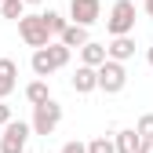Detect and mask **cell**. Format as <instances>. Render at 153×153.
Here are the masks:
<instances>
[{"mask_svg": "<svg viewBox=\"0 0 153 153\" xmlns=\"http://www.w3.org/2000/svg\"><path fill=\"white\" fill-rule=\"evenodd\" d=\"M18 36H22L33 51H44V48L55 44V40H51V29H48V22H44V15H26L22 22H18Z\"/></svg>", "mask_w": 153, "mask_h": 153, "instance_id": "cell-1", "label": "cell"}, {"mask_svg": "<svg viewBox=\"0 0 153 153\" xmlns=\"http://www.w3.org/2000/svg\"><path fill=\"white\" fill-rule=\"evenodd\" d=\"M106 29H109V36H131L135 33V4H131V0H117V4L109 7Z\"/></svg>", "mask_w": 153, "mask_h": 153, "instance_id": "cell-2", "label": "cell"}, {"mask_svg": "<svg viewBox=\"0 0 153 153\" xmlns=\"http://www.w3.org/2000/svg\"><path fill=\"white\" fill-rule=\"evenodd\" d=\"M59 120H62V106L59 102H44V106H36L33 109V120H29V128H33V135H55V128H59Z\"/></svg>", "mask_w": 153, "mask_h": 153, "instance_id": "cell-3", "label": "cell"}, {"mask_svg": "<svg viewBox=\"0 0 153 153\" xmlns=\"http://www.w3.org/2000/svg\"><path fill=\"white\" fill-rule=\"evenodd\" d=\"M29 135H33V128L26 120H11L4 128V135H0V153H26Z\"/></svg>", "mask_w": 153, "mask_h": 153, "instance_id": "cell-4", "label": "cell"}, {"mask_svg": "<svg viewBox=\"0 0 153 153\" xmlns=\"http://www.w3.org/2000/svg\"><path fill=\"white\" fill-rule=\"evenodd\" d=\"M124 88H128V66L109 59V62L99 69V91H106V95H120Z\"/></svg>", "mask_w": 153, "mask_h": 153, "instance_id": "cell-5", "label": "cell"}, {"mask_svg": "<svg viewBox=\"0 0 153 153\" xmlns=\"http://www.w3.org/2000/svg\"><path fill=\"white\" fill-rule=\"evenodd\" d=\"M69 18H73V26H95L102 18V4L99 0H69Z\"/></svg>", "mask_w": 153, "mask_h": 153, "instance_id": "cell-6", "label": "cell"}, {"mask_svg": "<svg viewBox=\"0 0 153 153\" xmlns=\"http://www.w3.org/2000/svg\"><path fill=\"white\" fill-rule=\"evenodd\" d=\"M69 88L76 95H91L95 88H99V69H91V66H76V73L69 76Z\"/></svg>", "mask_w": 153, "mask_h": 153, "instance_id": "cell-7", "label": "cell"}, {"mask_svg": "<svg viewBox=\"0 0 153 153\" xmlns=\"http://www.w3.org/2000/svg\"><path fill=\"white\" fill-rule=\"evenodd\" d=\"M18 88V66L15 59H0V102H7V95Z\"/></svg>", "mask_w": 153, "mask_h": 153, "instance_id": "cell-8", "label": "cell"}, {"mask_svg": "<svg viewBox=\"0 0 153 153\" xmlns=\"http://www.w3.org/2000/svg\"><path fill=\"white\" fill-rule=\"evenodd\" d=\"M106 62H109V51H106V44L91 40L88 48H80V66H91V69H102Z\"/></svg>", "mask_w": 153, "mask_h": 153, "instance_id": "cell-9", "label": "cell"}, {"mask_svg": "<svg viewBox=\"0 0 153 153\" xmlns=\"http://www.w3.org/2000/svg\"><path fill=\"white\" fill-rule=\"evenodd\" d=\"M106 51H109L113 62H128V59H135V36H113V40L106 44Z\"/></svg>", "mask_w": 153, "mask_h": 153, "instance_id": "cell-10", "label": "cell"}, {"mask_svg": "<svg viewBox=\"0 0 153 153\" xmlns=\"http://www.w3.org/2000/svg\"><path fill=\"white\" fill-rule=\"evenodd\" d=\"M113 142H117V153H139L142 135H139L135 128H124V131H117V135H113Z\"/></svg>", "mask_w": 153, "mask_h": 153, "instance_id": "cell-11", "label": "cell"}, {"mask_svg": "<svg viewBox=\"0 0 153 153\" xmlns=\"http://www.w3.org/2000/svg\"><path fill=\"white\" fill-rule=\"evenodd\" d=\"M59 40H62L69 51H73V48L80 51V48H88V44H91V36H88V29H84V26H69V29L59 36Z\"/></svg>", "mask_w": 153, "mask_h": 153, "instance_id": "cell-12", "label": "cell"}, {"mask_svg": "<svg viewBox=\"0 0 153 153\" xmlns=\"http://www.w3.org/2000/svg\"><path fill=\"white\" fill-rule=\"evenodd\" d=\"M26 99H29L33 109L44 106V102H51V88H48V80H33V84H26Z\"/></svg>", "mask_w": 153, "mask_h": 153, "instance_id": "cell-13", "label": "cell"}, {"mask_svg": "<svg viewBox=\"0 0 153 153\" xmlns=\"http://www.w3.org/2000/svg\"><path fill=\"white\" fill-rule=\"evenodd\" d=\"M33 73H36V80H48V76L55 73V62H51V55H48V48L44 51H33Z\"/></svg>", "mask_w": 153, "mask_h": 153, "instance_id": "cell-14", "label": "cell"}, {"mask_svg": "<svg viewBox=\"0 0 153 153\" xmlns=\"http://www.w3.org/2000/svg\"><path fill=\"white\" fill-rule=\"evenodd\" d=\"M48 55H51V62H55V69H62V66H69V59H73V51L62 44V40H55L51 48H48Z\"/></svg>", "mask_w": 153, "mask_h": 153, "instance_id": "cell-15", "label": "cell"}, {"mask_svg": "<svg viewBox=\"0 0 153 153\" xmlns=\"http://www.w3.org/2000/svg\"><path fill=\"white\" fill-rule=\"evenodd\" d=\"M0 15L22 22V18H26V0H4V4H0Z\"/></svg>", "mask_w": 153, "mask_h": 153, "instance_id": "cell-16", "label": "cell"}, {"mask_svg": "<svg viewBox=\"0 0 153 153\" xmlns=\"http://www.w3.org/2000/svg\"><path fill=\"white\" fill-rule=\"evenodd\" d=\"M44 22H48V29H51V36H62L73 22H66V18L59 15V11H44Z\"/></svg>", "mask_w": 153, "mask_h": 153, "instance_id": "cell-17", "label": "cell"}, {"mask_svg": "<svg viewBox=\"0 0 153 153\" xmlns=\"http://www.w3.org/2000/svg\"><path fill=\"white\" fill-rule=\"evenodd\" d=\"M88 153H117V142L106 139V135H99V139H91V142H88Z\"/></svg>", "mask_w": 153, "mask_h": 153, "instance_id": "cell-18", "label": "cell"}, {"mask_svg": "<svg viewBox=\"0 0 153 153\" xmlns=\"http://www.w3.org/2000/svg\"><path fill=\"white\" fill-rule=\"evenodd\" d=\"M135 131H139L142 139H149V142H153V113H142L139 124H135Z\"/></svg>", "mask_w": 153, "mask_h": 153, "instance_id": "cell-19", "label": "cell"}, {"mask_svg": "<svg viewBox=\"0 0 153 153\" xmlns=\"http://www.w3.org/2000/svg\"><path fill=\"white\" fill-rule=\"evenodd\" d=\"M11 120H15V117H11V106H7V102H0V128H7Z\"/></svg>", "mask_w": 153, "mask_h": 153, "instance_id": "cell-20", "label": "cell"}, {"mask_svg": "<svg viewBox=\"0 0 153 153\" xmlns=\"http://www.w3.org/2000/svg\"><path fill=\"white\" fill-rule=\"evenodd\" d=\"M62 153H88V142H66Z\"/></svg>", "mask_w": 153, "mask_h": 153, "instance_id": "cell-21", "label": "cell"}, {"mask_svg": "<svg viewBox=\"0 0 153 153\" xmlns=\"http://www.w3.org/2000/svg\"><path fill=\"white\" fill-rule=\"evenodd\" d=\"M139 153H153V142H149V139H142V146H139Z\"/></svg>", "mask_w": 153, "mask_h": 153, "instance_id": "cell-22", "label": "cell"}, {"mask_svg": "<svg viewBox=\"0 0 153 153\" xmlns=\"http://www.w3.org/2000/svg\"><path fill=\"white\" fill-rule=\"evenodd\" d=\"M142 7H146V15L153 18V0H142Z\"/></svg>", "mask_w": 153, "mask_h": 153, "instance_id": "cell-23", "label": "cell"}, {"mask_svg": "<svg viewBox=\"0 0 153 153\" xmlns=\"http://www.w3.org/2000/svg\"><path fill=\"white\" fill-rule=\"evenodd\" d=\"M146 62H149V66H153V48H149V51H146Z\"/></svg>", "mask_w": 153, "mask_h": 153, "instance_id": "cell-24", "label": "cell"}, {"mask_svg": "<svg viewBox=\"0 0 153 153\" xmlns=\"http://www.w3.org/2000/svg\"><path fill=\"white\" fill-rule=\"evenodd\" d=\"M26 4H44V0H26Z\"/></svg>", "mask_w": 153, "mask_h": 153, "instance_id": "cell-25", "label": "cell"}, {"mask_svg": "<svg viewBox=\"0 0 153 153\" xmlns=\"http://www.w3.org/2000/svg\"><path fill=\"white\" fill-rule=\"evenodd\" d=\"M0 4H4V0H0Z\"/></svg>", "mask_w": 153, "mask_h": 153, "instance_id": "cell-26", "label": "cell"}]
</instances>
